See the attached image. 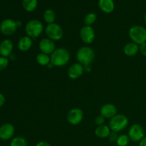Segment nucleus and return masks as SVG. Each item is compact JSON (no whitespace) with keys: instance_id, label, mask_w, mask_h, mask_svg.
I'll use <instances>...</instances> for the list:
<instances>
[{"instance_id":"nucleus-29","label":"nucleus","mask_w":146,"mask_h":146,"mask_svg":"<svg viewBox=\"0 0 146 146\" xmlns=\"http://www.w3.org/2000/svg\"><path fill=\"white\" fill-rule=\"evenodd\" d=\"M139 51L142 55H143L144 56H146V42L139 46Z\"/></svg>"},{"instance_id":"nucleus-26","label":"nucleus","mask_w":146,"mask_h":146,"mask_svg":"<svg viewBox=\"0 0 146 146\" xmlns=\"http://www.w3.org/2000/svg\"><path fill=\"white\" fill-rule=\"evenodd\" d=\"M9 64L8 58L6 57L0 56V71L5 69Z\"/></svg>"},{"instance_id":"nucleus-5","label":"nucleus","mask_w":146,"mask_h":146,"mask_svg":"<svg viewBox=\"0 0 146 146\" xmlns=\"http://www.w3.org/2000/svg\"><path fill=\"white\" fill-rule=\"evenodd\" d=\"M128 34L132 42L138 45L146 42V29L142 26L135 25L129 29Z\"/></svg>"},{"instance_id":"nucleus-32","label":"nucleus","mask_w":146,"mask_h":146,"mask_svg":"<svg viewBox=\"0 0 146 146\" xmlns=\"http://www.w3.org/2000/svg\"><path fill=\"white\" fill-rule=\"evenodd\" d=\"M138 146H146V137H145V138L140 142L139 145Z\"/></svg>"},{"instance_id":"nucleus-28","label":"nucleus","mask_w":146,"mask_h":146,"mask_svg":"<svg viewBox=\"0 0 146 146\" xmlns=\"http://www.w3.org/2000/svg\"><path fill=\"white\" fill-rule=\"evenodd\" d=\"M118 137V134H117L116 132L111 131V133H110V135H109V136H108V138L111 142H116Z\"/></svg>"},{"instance_id":"nucleus-2","label":"nucleus","mask_w":146,"mask_h":146,"mask_svg":"<svg viewBox=\"0 0 146 146\" xmlns=\"http://www.w3.org/2000/svg\"><path fill=\"white\" fill-rule=\"evenodd\" d=\"M95 51L90 46H82L76 53V59L84 66H89L95 59Z\"/></svg>"},{"instance_id":"nucleus-30","label":"nucleus","mask_w":146,"mask_h":146,"mask_svg":"<svg viewBox=\"0 0 146 146\" xmlns=\"http://www.w3.org/2000/svg\"><path fill=\"white\" fill-rule=\"evenodd\" d=\"M36 146H51V145H50L48 142H46V141H39L38 143H37Z\"/></svg>"},{"instance_id":"nucleus-9","label":"nucleus","mask_w":146,"mask_h":146,"mask_svg":"<svg viewBox=\"0 0 146 146\" xmlns=\"http://www.w3.org/2000/svg\"><path fill=\"white\" fill-rule=\"evenodd\" d=\"M80 37L84 43L90 44L95 40L96 34L91 26H84L80 30Z\"/></svg>"},{"instance_id":"nucleus-24","label":"nucleus","mask_w":146,"mask_h":146,"mask_svg":"<svg viewBox=\"0 0 146 146\" xmlns=\"http://www.w3.org/2000/svg\"><path fill=\"white\" fill-rule=\"evenodd\" d=\"M130 140L129 137L128 135H125V134H122V135H118V138H117L116 141V144L118 146H128L129 144Z\"/></svg>"},{"instance_id":"nucleus-7","label":"nucleus","mask_w":146,"mask_h":146,"mask_svg":"<svg viewBox=\"0 0 146 146\" xmlns=\"http://www.w3.org/2000/svg\"><path fill=\"white\" fill-rule=\"evenodd\" d=\"M128 135L133 142H141L145 138V131L140 124H133L129 128Z\"/></svg>"},{"instance_id":"nucleus-21","label":"nucleus","mask_w":146,"mask_h":146,"mask_svg":"<svg viewBox=\"0 0 146 146\" xmlns=\"http://www.w3.org/2000/svg\"><path fill=\"white\" fill-rule=\"evenodd\" d=\"M36 61L38 64L45 66H48L51 63V56L48 54L41 52L40 54H37Z\"/></svg>"},{"instance_id":"nucleus-3","label":"nucleus","mask_w":146,"mask_h":146,"mask_svg":"<svg viewBox=\"0 0 146 146\" xmlns=\"http://www.w3.org/2000/svg\"><path fill=\"white\" fill-rule=\"evenodd\" d=\"M44 30V24L38 19H31L25 26V32L32 39L38 38Z\"/></svg>"},{"instance_id":"nucleus-10","label":"nucleus","mask_w":146,"mask_h":146,"mask_svg":"<svg viewBox=\"0 0 146 146\" xmlns=\"http://www.w3.org/2000/svg\"><path fill=\"white\" fill-rule=\"evenodd\" d=\"M84 118V112L78 108H74L70 110L67 114V121L73 125H78Z\"/></svg>"},{"instance_id":"nucleus-35","label":"nucleus","mask_w":146,"mask_h":146,"mask_svg":"<svg viewBox=\"0 0 146 146\" xmlns=\"http://www.w3.org/2000/svg\"><path fill=\"white\" fill-rule=\"evenodd\" d=\"M144 19H145V24H146V13H145V17H144Z\"/></svg>"},{"instance_id":"nucleus-8","label":"nucleus","mask_w":146,"mask_h":146,"mask_svg":"<svg viewBox=\"0 0 146 146\" xmlns=\"http://www.w3.org/2000/svg\"><path fill=\"white\" fill-rule=\"evenodd\" d=\"M18 25L17 21L11 19H7L1 21L0 24V31L5 36H11L16 32Z\"/></svg>"},{"instance_id":"nucleus-14","label":"nucleus","mask_w":146,"mask_h":146,"mask_svg":"<svg viewBox=\"0 0 146 146\" xmlns=\"http://www.w3.org/2000/svg\"><path fill=\"white\" fill-rule=\"evenodd\" d=\"M100 113L105 118L111 119L117 114V108L113 104H106L101 108Z\"/></svg>"},{"instance_id":"nucleus-12","label":"nucleus","mask_w":146,"mask_h":146,"mask_svg":"<svg viewBox=\"0 0 146 146\" xmlns=\"http://www.w3.org/2000/svg\"><path fill=\"white\" fill-rule=\"evenodd\" d=\"M15 129L12 124L4 123L0 126V139L3 141H8L14 135Z\"/></svg>"},{"instance_id":"nucleus-11","label":"nucleus","mask_w":146,"mask_h":146,"mask_svg":"<svg viewBox=\"0 0 146 146\" xmlns=\"http://www.w3.org/2000/svg\"><path fill=\"white\" fill-rule=\"evenodd\" d=\"M38 48L41 53L51 55L56 50V44L53 40L48 38H44L39 41Z\"/></svg>"},{"instance_id":"nucleus-31","label":"nucleus","mask_w":146,"mask_h":146,"mask_svg":"<svg viewBox=\"0 0 146 146\" xmlns=\"http://www.w3.org/2000/svg\"><path fill=\"white\" fill-rule=\"evenodd\" d=\"M4 104H5V97L3 94H0V108L2 107Z\"/></svg>"},{"instance_id":"nucleus-34","label":"nucleus","mask_w":146,"mask_h":146,"mask_svg":"<svg viewBox=\"0 0 146 146\" xmlns=\"http://www.w3.org/2000/svg\"><path fill=\"white\" fill-rule=\"evenodd\" d=\"M48 66V68H53V67H54V65H53V64H51V63H50V64H48V66Z\"/></svg>"},{"instance_id":"nucleus-4","label":"nucleus","mask_w":146,"mask_h":146,"mask_svg":"<svg viewBox=\"0 0 146 146\" xmlns=\"http://www.w3.org/2000/svg\"><path fill=\"white\" fill-rule=\"evenodd\" d=\"M128 118L125 115L116 114L115 116L110 119L108 126L111 128V131L118 133L125 129L128 126Z\"/></svg>"},{"instance_id":"nucleus-27","label":"nucleus","mask_w":146,"mask_h":146,"mask_svg":"<svg viewBox=\"0 0 146 146\" xmlns=\"http://www.w3.org/2000/svg\"><path fill=\"white\" fill-rule=\"evenodd\" d=\"M105 119L104 116H102L101 115H98V116L96 117L95 118V123L97 126H99V125H104V123H105Z\"/></svg>"},{"instance_id":"nucleus-20","label":"nucleus","mask_w":146,"mask_h":146,"mask_svg":"<svg viewBox=\"0 0 146 146\" xmlns=\"http://www.w3.org/2000/svg\"><path fill=\"white\" fill-rule=\"evenodd\" d=\"M38 5L37 0H23L22 7L24 10L28 12H31L36 9Z\"/></svg>"},{"instance_id":"nucleus-33","label":"nucleus","mask_w":146,"mask_h":146,"mask_svg":"<svg viewBox=\"0 0 146 146\" xmlns=\"http://www.w3.org/2000/svg\"><path fill=\"white\" fill-rule=\"evenodd\" d=\"M91 68H90L89 66H84V71H86V72H88V71H91Z\"/></svg>"},{"instance_id":"nucleus-6","label":"nucleus","mask_w":146,"mask_h":146,"mask_svg":"<svg viewBox=\"0 0 146 146\" xmlns=\"http://www.w3.org/2000/svg\"><path fill=\"white\" fill-rule=\"evenodd\" d=\"M45 33L48 38L53 41H59L64 36V31L60 25L56 23L47 24L45 28Z\"/></svg>"},{"instance_id":"nucleus-13","label":"nucleus","mask_w":146,"mask_h":146,"mask_svg":"<svg viewBox=\"0 0 146 146\" xmlns=\"http://www.w3.org/2000/svg\"><path fill=\"white\" fill-rule=\"evenodd\" d=\"M84 72V66L79 63L72 64L68 69V76L71 79H77L83 75Z\"/></svg>"},{"instance_id":"nucleus-23","label":"nucleus","mask_w":146,"mask_h":146,"mask_svg":"<svg viewBox=\"0 0 146 146\" xmlns=\"http://www.w3.org/2000/svg\"><path fill=\"white\" fill-rule=\"evenodd\" d=\"M10 146H28L27 140L21 136H17L11 140Z\"/></svg>"},{"instance_id":"nucleus-19","label":"nucleus","mask_w":146,"mask_h":146,"mask_svg":"<svg viewBox=\"0 0 146 146\" xmlns=\"http://www.w3.org/2000/svg\"><path fill=\"white\" fill-rule=\"evenodd\" d=\"M111 132V128L108 125H102L97 126L95 129V134L97 137L100 138H106L109 136Z\"/></svg>"},{"instance_id":"nucleus-1","label":"nucleus","mask_w":146,"mask_h":146,"mask_svg":"<svg viewBox=\"0 0 146 146\" xmlns=\"http://www.w3.org/2000/svg\"><path fill=\"white\" fill-rule=\"evenodd\" d=\"M51 63L54 66H64L66 65L71 58L69 51L65 48H56L51 54Z\"/></svg>"},{"instance_id":"nucleus-15","label":"nucleus","mask_w":146,"mask_h":146,"mask_svg":"<svg viewBox=\"0 0 146 146\" xmlns=\"http://www.w3.org/2000/svg\"><path fill=\"white\" fill-rule=\"evenodd\" d=\"M13 43L9 39H4L0 44V54L1 56L7 58L11 54L13 51Z\"/></svg>"},{"instance_id":"nucleus-22","label":"nucleus","mask_w":146,"mask_h":146,"mask_svg":"<svg viewBox=\"0 0 146 146\" xmlns=\"http://www.w3.org/2000/svg\"><path fill=\"white\" fill-rule=\"evenodd\" d=\"M44 19L48 24L55 23L56 13L54 10L51 9L45 10L44 13Z\"/></svg>"},{"instance_id":"nucleus-16","label":"nucleus","mask_w":146,"mask_h":146,"mask_svg":"<svg viewBox=\"0 0 146 146\" xmlns=\"http://www.w3.org/2000/svg\"><path fill=\"white\" fill-rule=\"evenodd\" d=\"M98 7L103 12L110 14L115 9V4L113 0H98Z\"/></svg>"},{"instance_id":"nucleus-25","label":"nucleus","mask_w":146,"mask_h":146,"mask_svg":"<svg viewBox=\"0 0 146 146\" xmlns=\"http://www.w3.org/2000/svg\"><path fill=\"white\" fill-rule=\"evenodd\" d=\"M96 19L97 17L95 13H88L86 15L85 18H84V24L86 26H91L96 22Z\"/></svg>"},{"instance_id":"nucleus-17","label":"nucleus","mask_w":146,"mask_h":146,"mask_svg":"<svg viewBox=\"0 0 146 146\" xmlns=\"http://www.w3.org/2000/svg\"><path fill=\"white\" fill-rule=\"evenodd\" d=\"M33 44V39L28 36L21 37L18 42V48L21 51L26 52L31 48Z\"/></svg>"},{"instance_id":"nucleus-18","label":"nucleus","mask_w":146,"mask_h":146,"mask_svg":"<svg viewBox=\"0 0 146 146\" xmlns=\"http://www.w3.org/2000/svg\"><path fill=\"white\" fill-rule=\"evenodd\" d=\"M123 51L128 56H134L139 52V46L134 42L128 43L124 46Z\"/></svg>"}]
</instances>
